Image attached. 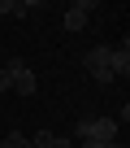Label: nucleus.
Instances as JSON below:
<instances>
[{
	"mask_svg": "<svg viewBox=\"0 0 130 148\" xmlns=\"http://www.w3.org/2000/svg\"><path fill=\"white\" fill-rule=\"evenodd\" d=\"M9 148H30V135H18V131H13V135H9Z\"/></svg>",
	"mask_w": 130,
	"mask_h": 148,
	"instance_id": "obj_7",
	"label": "nucleus"
},
{
	"mask_svg": "<svg viewBox=\"0 0 130 148\" xmlns=\"http://www.w3.org/2000/svg\"><path fill=\"white\" fill-rule=\"evenodd\" d=\"M0 148H9V139H0Z\"/></svg>",
	"mask_w": 130,
	"mask_h": 148,
	"instance_id": "obj_10",
	"label": "nucleus"
},
{
	"mask_svg": "<svg viewBox=\"0 0 130 148\" xmlns=\"http://www.w3.org/2000/svg\"><path fill=\"white\" fill-rule=\"evenodd\" d=\"M108 74L113 79H126L130 74V48L121 44V48H108Z\"/></svg>",
	"mask_w": 130,
	"mask_h": 148,
	"instance_id": "obj_5",
	"label": "nucleus"
},
{
	"mask_svg": "<svg viewBox=\"0 0 130 148\" xmlns=\"http://www.w3.org/2000/svg\"><path fill=\"white\" fill-rule=\"evenodd\" d=\"M91 9H95V5H87V0H74V5L65 9V31H83V26H87V18H91Z\"/></svg>",
	"mask_w": 130,
	"mask_h": 148,
	"instance_id": "obj_4",
	"label": "nucleus"
},
{
	"mask_svg": "<svg viewBox=\"0 0 130 148\" xmlns=\"http://www.w3.org/2000/svg\"><path fill=\"white\" fill-rule=\"evenodd\" d=\"M108 48H113V44L87 48V74H91L95 83H113V74H108Z\"/></svg>",
	"mask_w": 130,
	"mask_h": 148,
	"instance_id": "obj_3",
	"label": "nucleus"
},
{
	"mask_svg": "<svg viewBox=\"0 0 130 148\" xmlns=\"http://www.w3.org/2000/svg\"><path fill=\"white\" fill-rule=\"evenodd\" d=\"M26 5H18V0H0V18H22Z\"/></svg>",
	"mask_w": 130,
	"mask_h": 148,
	"instance_id": "obj_6",
	"label": "nucleus"
},
{
	"mask_svg": "<svg viewBox=\"0 0 130 148\" xmlns=\"http://www.w3.org/2000/svg\"><path fill=\"white\" fill-rule=\"evenodd\" d=\"M35 74H30V65L26 61H9V92H18V96H35Z\"/></svg>",
	"mask_w": 130,
	"mask_h": 148,
	"instance_id": "obj_2",
	"label": "nucleus"
},
{
	"mask_svg": "<svg viewBox=\"0 0 130 148\" xmlns=\"http://www.w3.org/2000/svg\"><path fill=\"white\" fill-rule=\"evenodd\" d=\"M0 92H9V65H0Z\"/></svg>",
	"mask_w": 130,
	"mask_h": 148,
	"instance_id": "obj_9",
	"label": "nucleus"
},
{
	"mask_svg": "<svg viewBox=\"0 0 130 148\" xmlns=\"http://www.w3.org/2000/svg\"><path fill=\"white\" fill-rule=\"evenodd\" d=\"M74 135L91 139V144H108V139H117V118H78Z\"/></svg>",
	"mask_w": 130,
	"mask_h": 148,
	"instance_id": "obj_1",
	"label": "nucleus"
},
{
	"mask_svg": "<svg viewBox=\"0 0 130 148\" xmlns=\"http://www.w3.org/2000/svg\"><path fill=\"white\" fill-rule=\"evenodd\" d=\"M83 148H121L117 139H108V144H91V139H83Z\"/></svg>",
	"mask_w": 130,
	"mask_h": 148,
	"instance_id": "obj_8",
	"label": "nucleus"
}]
</instances>
